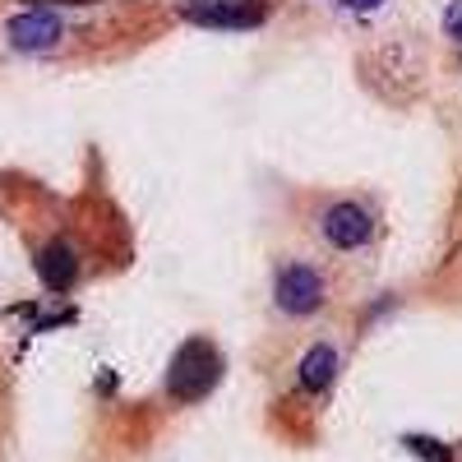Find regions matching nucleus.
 I'll list each match as a JSON object with an SVG mask.
<instances>
[{
    "mask_svg": "<svg viewBox=\"0 0 462 462\" xmlns=\"http://www.w3.org/2000/svg\"><path fill=\"white\" fill-rule=\"evenodd\" d=\"M176 10L199 28H259L268 19L263 0H176Z\"/></svg>",
    "mask_w": 462,
    "mask_h": 462,
    "instance_id": "obj_2",
    "label": "nucleus"
},
{
    "mask_svg": "<svg viewBox=\"0 0 462 462\" xmlns=\"http://www.w3.org/2000/svg\"><path fill=\"white\" fill-rule=\"evenodd\" d=\"M37 278H42L47 291H69L74 278H79V250L69 241H47L37 250Z\"/></svg>",
    "mask_w": 462,
    "mask_h": 462,
    "instance_id": "obj_6",
    "label": "nucleus"
},
{
    "mask_svg": "<svg viewBox=\"0 0 462 462\" xmlns=\"http://www.w3.org/2000/svg\"><path fill=\"white\" fill-rule=\"evenodd\" d=\"M379 5H383V0H342V10H352V14H370Z\"/></svg>",
    "mask_w": 462,
    "mask_h": 462,
    "instance_id": "obj_10",
    "label": "nucleus"
},
{
    "mask_svg": "<svg viewBox=\"0 0 462 462\" xmlns=\"http://www.w3.org/2000/svg\"><path fill=\"white\" fill-rule=\"evenodd\" d=\"M273 305L282 315H315L324 305V278L310 263H287L273 278Z\"/></svg>",
    "mask_w": 462,
    "mask_h": 462,
    "instance_id": "obj_3",
    "label": "nucleus"
},
{
    "mask_svg": "<svg viewBox=\"0 0 462 462\" xmlns=\"http://www.w3.org/2000/svg\"><path fill=\"white\" fill-rule=\"evenodd\" d=\"M444 32L453 37V42H462V0H453V5L444 10Z\"/></svg>",
    "mask_w": 462,
    "mask_h": 462,
    "instance_id": "obj_9",
    "label": "nucleus"
},
{
    "mask_svg": "<svg viewBox=\"0 0 462 462\" xmlns=\"http://www.w3.org/2000/svg\"><path fill=\"white\" fill-rule=\"evenodd\" d=\"M5 37H10L14 51H47V47H56L65 37V23L51 10H28V14L5 23Z\"/></svg>",
    "mask_w": 462,
    "mask_h": 462,
    "instance_id": "obj_5",
    "label": "nucleus"
},
{
    "mask_svg": "<svg viewBox=\"0 0 462 462\" xmlns=\"http://www.w3.org/2000/svg\"><path fill=\"white\" fill-rule=\"evenodd\" d=\"M222 379V352L208 337H185L167 365V393L176 402H199L217 389Z\"/></svg>",
    "mask_w": 462,
    "mask_h": 462,
    "instance_id": "obj_1",
    "label": "nucleus"
},
{
    "mask_svg": "<svg viewBox=\"0 0 462 462\" xmlns=\"http://www.w3.org/2000/svg\"><path fill=\"white\" fill-rule=\"evenodd\" d=\"M333 374H337V352L328 342H315L310 352H305V361H300V389L319 393V389L333 383Z\"/></svg>",
    "mask_w": 462,
    "mask_h": 462,
    "instance_id": "obj_7",
    "label": "nucleus"
},
{
    "mask_svg": "<svg viewBox=\"0 0 462 462\" xmlns=\"http://www.w3.org/2000/svg\"><path fill=\"white\" fill-rule=\"evenodd\" d=\"M402 444H407L416 457H426V462H453V453H448L439 439H426V435H407Z\"/></svg>",
    "mask_w": 462,
    "mask_h": 462,
    "instance_id": "obj_8",
    "label": "nucleus"
},
{
    "mask_svg": "<svg viewBox=\"0 0 462 462\" xmlns=\"http://www.w3.org/2000/svg\"><path fill=\"white\" fill-rule=\"evenodd\" d=\"M324 241L333 245V250H361V245H370V236H374V217H370V208L365 204H356V199H337L328 213H324Z\"/></svg>",
    "mask_w": 462,
    "mask_h": 462,
    "instance_id": "obj_4",
    "label": "nucleus"
},
{
    "mask_svg": "<svg viewBox=\"0 0 462 462\" xmlns=\"http://www.w3.org/2000/svg\"><path fill=\"white\" fill-rule=\"evenodd\" d=\"M42 5H93V0H42Z\"/></svg>",
    "mask_w": 462,
    "mask_h": 462,
    "instance_id": "obj_11",
    "label": "nucleus"
}]
</instances>
